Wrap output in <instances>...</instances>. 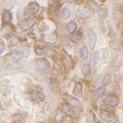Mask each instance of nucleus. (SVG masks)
Segmentation results:
<instances>
[{"instance_id":"1","label":"nucleus","mask_w":123,"mask_h":123,"mask_svg":"<svg viewBox=\"0 0 123 123\" xmlns=\"http://www.w3.org/2000/svg\"><path fill=\"white\" fill-rule=\"evenodd\" d=\"M35 66L41 71H49L51 67V64L49 61L45 57H39L35 61Z\"/></svg>"},{"instance_id":"2","label":"nucleus","mask_w":123,"mask_h":123,"mask_svg":"<svg viewBox=\"0 0 123 123\" xmlns=\"http://www.w3.org/2000/svg\"><path fill=\"white\" fill-rule=\"evenodd\" d=\"M76 16L80 18H83V19H86V18H90V17L92 16V13H91L90 10L85 7H83V6H80L78 8L76 9Z\"/></svg>"},{"instance_id":"3","label":"nucleus","mask_w":123,"mask_h":123,"mask_svg":"<svg viewBox=\"0 0 123 123\" xmlns=\"http://www.w3.org/2000/svg\"><path fill=\"white\" fill-rule=\"evenodd\" d=\"M100 116L103 120L109 123L112 122L115 119V115L112 112H109L108 110H105V109H102L100 111Z\"/></svg>"},{"instance_id":"4","label":"nucleus","mask_w":123,"mask_h":123,"mask_svg":"<svg viewBox=\"0 0 123 123\" xmlns=\"http://www.w3.org/2000/svg\"><path fill=\"white\" fill-rule=\"evenodd\" d=\"M34 24H35V21L31 19H25L24 21H21L20 23V28H21L22 31H29L31 30V28L33 27Z\"/></svg>"},{"instance_id":"5","label":"nucleus","mask_w":123,"mask_h":123,"mask_svg":"<svg viewBox=\"0 0 123 123\" xmlns=\"http://www.w3.org/2000/svg\"><path fill=\"white\" fill-rule=\"evenodd\" d=\"M88 41H89V44H90V49H94L95 45H96V42H97V36L94 31H90V32H89Z\"/></svg>"},{"instance_id":"6","label":"nucleus","mask_w":123,"mask_h":123,"mask_svg":"<svg viewBox=\"0 0 123 123\" xmlns=\"http://www.w3.org/2000/svg\"><path fill=\"white\" fill-rule=\"evenodd\" d=\"M104 103L108 106L113 107L116 106L118 103V98H117L116 96H113V95H110V96L107 97L104 99Z\"/></svg>"},{"instance_id":"7","label":"nucleus","mask_w":123,"mask_h":123,"mask_svg":"<svg viewBox=\"0 0 123 123\" xmlns=\"http://www.w3.org/2000/svg\"><path fill=\"white\" fill-rule=\"evenodd\" d=\"M27 9H28V12H30V14H31V15L35 14V13H36L37 12H38V9H39L38 3H35V2L31 3L28 5V7H27Z\"/></svg>"},{"instance_id":"8","label":"nucleus","mask_w":123,"mask_h":123,"mask_svg":"<svg viewBox=\"0 0 123 123\" xmlns=\"http://www.w3.org/2000/svg\"><path fill=\"white\" fill-rule=\"evenodd\" d=\"M11 56L15 60H21V59H22L24 57V53L20 50L14 49V50H12L11 52Z\"/></svg>"},{"instance_id":"9","label":"nucleus","mask_w":123,"mask_h":123,"mask_svg":"<svg viewBox=\"0 0 123 123\" xmlns=\"http://www.w3.org/2000/svg\"><path fill=\"white\" fill-rule=\"evenodd\" d=\"M73 94L78 97H81L82 96V85L80 82H77L74 86V89H73Z\"/></svg>"},{"instance_id":"10","label":"nucleus","mask_w":123,"mask_h":123,"mask_svg":"<svg viewBox=\"0 0 123 123\" xmlns=\"http://www.w3.org/2000/svg\"><path fill=\"white\" fill-rule=\"evenodd\" d=\"M67 102H68V104L71 108H77L79 106V100L77 98H74V97L69 96L67 98Z\"/></svg>"},{"instance_id":"11","label":"nucleus","mask_w":123,"mask_h":123,"mask_svg":"<svg viewBox=\"0 0 123 123\" xmlns=\"http://www.w3.org/2000/svg\"><path fill=\"white\" fill-rule=\"evenodd\" d=\"M77 29V24L75 21H71L67 25V30L70 34L74 33Z\"/></svg>"},{"instance_id":"12","label":"nucleus","mask_w":123,"mask_h":123,"mask_svg":"<svg viewBox=\"0 0 123 123\" xmlns=\"http://www.w3.org/2000/svg\"><path fill=\"white\" fill-rule=\"evenodd\" d=\"M62 112H64L65 114L67 115V116H72L73 114H74V111H73V109L71 108V106H69V105L67 104H64L62 105Z\"/></svg>"},{"instance_id":"13","label":"nucleus","mask_w":123,"mask_h":123,"mask_svg":"<svg viewBox=\"0 0 123 123\" xmlns=\"http://www.w3.org/2000/svg\"><path fill=\"white\" fill-rule=\"evenodd\" d=\"M86 123H95V115L92 110H89L86 117Z\"/></svg>"},{"instance_id":"14","label":"nucleus","mask_w":123,"mask_h":123,"mask_svg":"<svg viewBox=\"0 0 123 123\" xmlns=\"http://www.w3.org/2000/svg\"><path fill=\"white\" fill-rule=\"evenodd\" d=\"M80 56L82 59H87L89 57V50L86 46H83L80 51Z\"/></svg>"},{"instance_id":"15","label":"nucleus","mask_w":123,"mask_h":123,"mask_svg":"<svg viewBox=\"0 0 123 123\" xmlns=\"http://www.w3.org/2000/svg\"><path fill=\"white\" fill-rule=\"evenodd\" d=\"M57 35L56 34H52V35H48V36H45L44 37V39H45V41H47L48 43H55L57 41Z\"/></svg>"},{"instance_id":"16","label":"nucleus","mask_w":123,"mask_h":123,"mask_svg":"<svg viewBox=\"0 0 123 123\" xmlns=\"http://www.w3.org/2000/svg\"><path fill=\"white\" fill-rule=\"evenodd\" d=\"M11 20H12V13L9 11L5 12L3 17V22L5 24L9 23L11 21Z\"/></svg>"},{"instance_id":"17","label":"nucleus","mask_w":123,"mask_h":123,"mask_svg":"<svg viewBox=\"0 0 123 123\" xmlns=\"http://www.w3.org/2000/svg\"><path fill=\"white\" fill-rule=\"evenodd\" d=\"M108 12L106 8H101L98 11V15L101 19H105L108 17Z\"/></svg>"},{"instance_id":"18","label":"nucleus","mask_w":123,"mask_h":123,"mask_svg":"<svg viewBox=\"0 0 123 123\" xmlns=\"http://www.w3.org/2000/svg\"><path fill=\"white\" fill-rule=\"evenodd\" d=\"M94 93H95V94H96V96L102 97V96H104L105 94V93H106V88H105V87H99V88L95 90Z\"/></svg>"},{"instance_id":"19","label":"nucleus","mask_w":123,"mask_h":123,"mask_svg":"<svg viewBox=\"0 0 123 123\" xmlns=\"http://www.w3.org/2000/svg\"><path fill=\"white\" fill-rule=\"evenodd\" d=\"M71 10L68 7H64L62 11V16L64 19H68L71 16Z\"/></svg>"},{"instance_id":"20","label":"nucleus","mask_w":123,"mask_h":123,"mask_svg":"<svg viewBox=\"0 0 123 123\" xmlns=\"http://www.w3.org/2000/svg\"><path fill=\"white\" fill-rule=\"evenodd\" d=\"M12 120L14 123H25V121L22 118V117L19 114H16L12 117Z\"/></svg>"},{"instance_id":"21","label":"nucleus","mask_w":123,"mask_h":123,"mask_svg":"<svg viewBox=\"0 0 123 123\" xmlns=\"http://www.w3.org/2000/svg\"><path fill=\"white\" fill-rule=\"evenodd\" d=\"M47 52V48L44 46H39L35 49V53L38 55H42Z\"/></svg>"},{"instance_id":"22","label":"nucleus","mask_w":123,"mask_h":123,"mask_svg":"<svg viewBox=\"0 0 123 123\" xmlns=\"http://www.w3.org/2000/svg\"><path fill=\"white\" fill-rule=\"evenodd\" d=\"M82 72L85 76H88L90 73V67L88 64H84L82 66Z\"/></svg>"},{"instance_id":"23","label":"nucleus","mask_w":123,"mask_h":123,"mask_svg":"<svg viewBox=\"0 0 123 123\" xmlns=\"http://www.w3.org/2000/svg\"><path fill=\"white\" fill-rule=\"evenodd\" d=\"M63 119H64L63 114L61 112H57L56 113V116H55V121H56L57 122H61L63 121Z\"/></svg>"},{"instance_id":"24","label":"nucleus","mask_w":123,"mask_h":123,"mask_svg":"<svg viewBox=\"0 0 123 123\" xmlns=\"http://www.w3.org/2000/svg\"><path fill=\"white\" fill-rule=\"evenodd\" d=\"M80 40H81V35H80V34H77V35H75L71 37V41L75 43L80 42Z\"/></svg>"},{"instance_id":"25","label":"nucleus","mask_w":123,"mask_h":123,"mask_svg":"<svg viewBox=\"0 0 123 123\" xmlns=\"http://www.w3.org/2000/svg\"><path fill=\"white\" fill-rule=\"evenodd\" d=\"M110 83H111V78L108 76H104V78L102 79L103 85H110Z\"/></svg>"},{"instance_id":"26","label":"nucleus","mask_w":123,"mask_h":123,"mask_svg":"<svg viewBox=\"0 0 123 123\" xmlns=\"http://www.w3.org/2000/svg\"><path fill=\"white\" fill-rule=\"evenodd\" d=\"M36 97H37V99H38L39 102H42V101L44 100V95H43L42 93H40V92L37 93Z\"/></svg>"},{"instance_id":"27","label":"nucleus","mask_w":123,"mask_h":123,"mask_svg":"<svg viewBox=\"0 0 123 123\" xmlns=\"http://www.w3.org/2000/svg\"><path fill=\"white\" fill-rule=\"evenodd\" d=\"M3 49H4V43H3V42H2V41H0V53L3 52Z\"/></svg>"},{"instance_id":"28","label":"nucleus","mask_w":123,"mask_h":123,"mask_svg":"<svg viewBox=\"0 0 123 123\" xmlns=\"http://www.w3.org/2000/svg\"><path fill=\"white\" fill-rule=\"evenodd\" d=\"M114 123H119V122H118V121H117V122H115Z\"/></svg>"},{"instance_id":"29","label":"nucleus","mask_w":123,"mask_h":123,"mask_svg":"<svg viewBox=\"0 0 123 123\" xmlns=\"http://www.w3.org/2000/svg\"><path fill=\"white\" fill-rule=\"evenodd\" d=\"M98 123H103L102 122H98Z\"/></svg>"}]
</instances>
